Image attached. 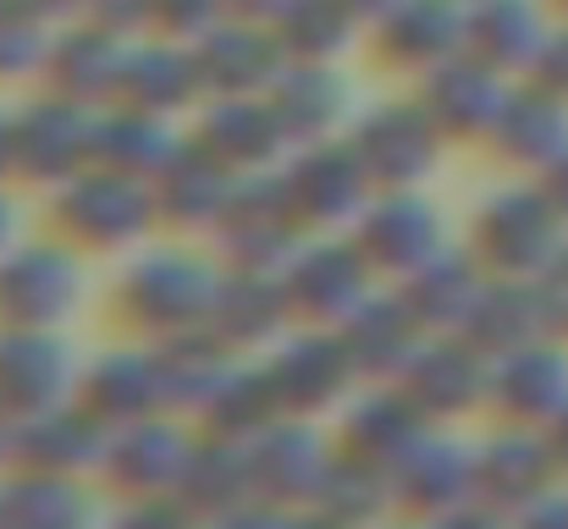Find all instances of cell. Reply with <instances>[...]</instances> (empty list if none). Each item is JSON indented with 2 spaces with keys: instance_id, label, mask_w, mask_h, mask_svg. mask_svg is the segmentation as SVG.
<instances>
[{
  "instance_id": "obj_52",
  "label": "cell",
  "mask_w": 568,
  "mask_h": 529,
  "mask_svg": "<svg viewBox=\"0 0 568 529\" xmlns=\"http://www.w3.org/2000/svg\"><path fill=\"white\" fill-rule=\"evenodd\" d=\"M11 226H17V215H11V204L0 199V254H6V243H11Z\"/></svg>"
},
{
  "instance_id": "obj_39",
  "label": "cell",
  "mask_w": 568,
  "mask_h": 529,
  "mask_svg": "<svg viewBox=\"0 0 568 529\" xmlns=\"http://www.w3.org/2000/svg\"><path fill=\"white\" fill-rule=\"evenodd\" d=\"M359 11L354 0H287V11L271 22L287 61H332L354 44L359 33Z\"/></svg>"
},
{
  "instance_id": "obj_20",
  "label": "cell",
  "mask_w": 568,
  "mask_h": 529,
  "mask_svg": "<svg viewBox=\"0 0 568 529\" xmlns=\"http://www.w3.org/2000/svg\"><path fill=\"white\" fill-rule=\"evenodd\" d=\"M237 176L221 155H210L199 139L178 144L172 161L150 176V193H155V215L166 226H221L226 204H232V187Z\"/></svg>"
},
{
  "instance_id": "obj_5",
  "label": "cell",
  "mask_w": 568,
  "mask_h": 529,
  "mask_svg": "<svg viewBox=\"0 0 568 529\" xmlns=\"http://www.w3.org/2000/svg\"><path fill=\"white\" fill-rule=\"evenodd\" d=\"M83 298V271L72 248L28 243L0 254V326L55 332Z\"/></svg>"
},
{
  "instance_id": "obj_36",
  "label": "cell",
  "mask_w": 568,
  "mask_h": 529,
  "mask_svg": "<svg viewBox=\"0 0 568 529\" xmlns=\"http://www.w3.org/2000/svg\"><path fill=\"white\" fill-rule=\"evenodd\" d=\"M547 44V22L536 11V0H475L469 6V55L491 61L497 72L530 67Z\"/></svg>"
},
{
  "instance_id": "obj_30",
  "label": "cell",
  "mask_w": 568,
  "mask_h": 529,
  "mask_svg": "<svg viewBox=\"0 0 568 529\" xmlns=\"http://www.w3.org/2000/svg\"><path fill=\"white\" fill-rule=\"evenodd\" d=\"M547 332H552V321H547V298H541V282L536 276H497V282H486L475 315L464 321V337L486 358L530 348Z\"/></svg>"
},
{
  "instance_id": "obj_45",
  "label": "cell",
  "mask_w": 568,
  "mask_h": 529,
  "mask_svg": "<svg viewBox=\"0 0 568 529\" xmlns=\"http://www.w3.org/2000/svg\"><path fill=\"white\" fill-rule=\"evenodd\" d=\"M83 6L94 11V22H105V28H116V33L150 22V0H83Z\"/></svg>"
},
{
  "instance_id": "obj_54",
  "label": "cell",
  "mask_w": 568,
  "mask_h": 529,
  "mask_svg": "<svg viewBox=\"0 0 568 529\" xmlns=\"http://www.w3.org/2000/svg\"><path fill=\"white\" fill-rule=\"evenodd\" d=\"M564 6H568V0H564Z\"/></svg>"
},
{
  "instance_id": "obj_37",
  "label": "cell",
  "mask_w": 568,
  "mask_h": 529,
  "mask_svg": "<svg viewBox=\"0 0 568 529\" xmlns=\"http://www.w3.org/2000/svg\"><path fill=\"white\" fill-rule=\"evenodd\" d=\"M199 94V72H193V50L189 44H139L128 50L122 61V83H116V100L122 105H139V111H178Z\"/></svg>"
},
{
  "instance_id": "obj_1",
  "label": "cell",
  "mask_w": 568,
  "mask_h": 529,
  "mask_svg": "<svg viewBox=\"0 0 568 529\" xmlns=\"http://www.w3.org/2000/svg\"><path fill=\"white\" fill-rule=\"evenodd\" d=\"M215 293H221V276L199 254L155 248V254H144L122 271L116 309L150 337H178V332H193V326H210Z\"/></svg>"
},
{
  "instance_id": "obj_41",
  "label": "cell",
  "mask_w": 568,
  "mask_h": 529,
  "mask_svg": "<svg viewBox=\"0 0 568 529\" xmlns=\"http://www.w3.org/2000/svg\"><path fill=\"white\" fill-rule=\"evenodd\" d=\"M0 508L17 525H72L89 513V497L78 475H50V469H22L17 480L0 486Z\"/></svg>"
},
{
  "instance_id": "obj_26",
  "label": "cell",
  "mask_w": 568,
  "mask_h": 529,
  "mask_svg": "<svg viewBox=\"0 0 568 529\" xmlns=\"http://www.w3.org/2000/svg\"><path fill=\"white\" fill-rule=\"evenodd\" d=\"M293 315V298L282 287V271H232L221 276L215 309H210V332L232 353L243 348H271L282 337Z\"/></svg>"
},
{
  "instance_id": "obj_8",
  "label": "cell",
  "mask_w": 568,
  "mask_h": 529,
  "mask_svg": "<svg viewBox=\"0 0 568 529\" xmlns=\"http://www.w3.org/2000/svg\"><path fill=\"white\" fill-rule=\"evenodd\" d=\"M354 161L376 187H414L442 155V128L430 122L425 105H376L354 122L348 133Z\"/></svg>"
},
{
  "instance_id": "obj_25",
  "label": "cell",
  "mask_w": 568,
  "mask_h": 529,
  "mask_svg": "<svg viewBox=\"0 0 568 529\" xmlns=\"http://www.w3.org/2000/svg\"><path fill=\"white\" fill-rule=\"evenodd\" d=\"M425 436H430V419L403 391H365V397L348 403L337 441H343V452H354V458L376 464L386 475H397L419 452Z\"/></svg>"
},
{
  "instance_id": "obj_9",
  "label": "cell",
  "mask_w": 568,
  "mask_h": 529,
  "mask_svg": "<svg viewBox=\"0 0 568 529\" xmlns=\"http://www.w3.org/2000/svg\"><path fill=\"white\" fill-rule=\"evenodd\" d=\"M354 243L371 260V271H386V276H408L436 248H447L436 204L419 199L414 187H381V199H371L354 221Z\"/></svg>"
},
{
  "instance_id": "obj_40",
  "label": "cell",
  "mask_w": 568,
  "mask_h": 529,
  "mask_svg": "<svg viewBox=\"0 0 568 529\" xmlns=\"http://www.w3.org/2000/svg\"><path fill=\"white\" fill-rule=\"evenodd\" d=\"M392 491H397V486H392L386 469L354 458V452H332V464H326V475H321L310 508H315L321 519H371V513H381V508L392 502Z\"/></svg>"
},
{
  "instance_id": "obj_19",
  "label": "cell",
  "mask_w": 568,
  "mask_h": 529,
  "mask_svg": "<svg viewBox=\"0 0 568 529\" xmlns=\"http://www.w3.org/2000/svg\"><path fill=\"white\" fill-rule=\"evenodd\" d=\"M558 447L547 436H536L530 425H514L503 436H491L480 452H475V486H480V502L486 508H530L552 491V475H558Z\"/></svg>"
},
{
  "instance_id": "obj_33",
  "label": "cell",
  "mask_w": 568,
  "mask_h": 529,
  "mask_svg": "<svg viewBox=\"0 0 568 529\" xmlns=\"http://www.w3.org/2000/svg\"><path fill=\"white\" fill-rule=\"evenodd\" d=\"M178 497H183L189 513H221V519H237L248 502H260L248 441H221V436L193 441V458H189V469H183Z\"/></svg>"
},
{
  "instance_id": "obj_11",
  "label": "cell",
  "mask_w": 568,
  "mask_h": 529,
  "mask_svg": "<svg viewBox=\"0 0 568 529\" xmlns=\"http://www.w3.org/2000/svg\"><path fill=\"white\" fill-rule=\"evenodd\" d=\"M89 111L44 94L39 105L11 116V176L22 182H67L89 166Z\"/></svg>"
},
{
  "instance_id": "obj_46",
  "label": "cell",
  "mask_w": 568,
  "mask_h": 529,
  "mask_svg": "<svg viewBox=\"0 0 568 529\" xmlns=\"http://www.w3.org/2000/svg\"><path fill=\"white\" fill-rule=\"evenodd\" d=\"M287 11V0H226V17H243V22H276Z\"/></svg>"
},
{
  "instance_id": "obj_17",
  "label": "cell",
  "mask_w": 568,
  "mask_h": 529,
  "mask_svg": "<svg viewBox=\"0 0 568 529\" xmlns=\"http://www.w3.org/2000/svg\"><path fill=\"white\" fill-rule=\"evenodd\" d=\"M508 94H514V89L503 83V72H497L491 61L458 50L453 61L430 67L419 105L430 111V122L442 128V139H480V133L497 128Z\"/></svg>"
},
{
  "instance_id": "obj_48",
  "label": "cell",
  "mask_w": 568,
  "mask_h": 529,
  "mask_svg": "<svg viewBox=\"0 0 568 529\" xmlns=\"http://www.w3.org/2000/svg\"><path fill=\"white\" fill-rule=\"evenodd\" d=\"M33 17H44V22H55V17H67V11H78L83 0H22Z\"/></svg>"
},
{
  "instance_id": "obj_49",
  "label": "cell",
  "mask_w": 568,
  "mask_h": 529,
  "mask_svg": "<svg viewBox=\"0 0 568 529\" xmlns=\"http://www.w3.org/2000/svg\"><path fill=\"white\" fill-rule=\"evenodd\" d=\"M17 458V419L0 408V464H11Z\"/></svg>"
},
{
  "instance_id": "obj_28",
  "label": "cell",
  "mask_w": 568,
  "mask_h": 529,
  "mask_svg": "<svg viewBox=\"0 0 568 529\" xmlns=\"http://www.w3.org/2000/svg\"><path fill=\"white\" fill-rule=\"evenodd\" d=\"M78 397L116 430V425H133L144 414H161L166 408V386H161V353L150 348H116L105 353L100 364H89L78 375Z\"/></svg>"
},
{
  "instance_id": "obj_18",
  "label": "cell",
  "mask_w": 568,
  "mask_h": 529,
  "mask_svg": "<svg viewBox=\"0 0 568 529\" xmlns=\"http://www.w3.org/2000/svg\"><path fill=\"white\" fill-rule=\"evenodd\" d=\"M111 447V425L89 403H55L44 414L17 419V464L50 469V475H83L100 469Z\"/></svg>"
},
{
  "instance_id": "obj_23",
  "label": "cell",
  "mask_w": 568,
  "mask_h": 529,
  "mask_svg": "<svg viewBox=\"0 0 568 529\" xmlns=\"http://www.w3.org/2000/svg\"><path fill=\"white\" fill-rule=\"evenodd\" d=\"M403 508L425 513V519H464L475 502H480V486H475V452L458 447V441H442V436H425L419 452L392 475Z\"/></svg>"
},
{
  "instance_id": "obj_44",
  "label": "cell",
  "mask_w": 568,
  "mask_h": 529,
  "mask_svg": "<svg viewBox=\"0 0 568 529\" xmlns=\"http://www.w3.org/2000/svg\"><path fill=\"white\" fill-rule=\"evenodd\" d=\"M530 72H536V83H541L547 94L568 100V33H547V44H541V55L530 61Z\"/></svg>"
},
{
  "instance_id": "obj_7",
  "label": "cell",
  "mask_w": 568,
  "mask_h": 529,
  "mask_svg": "<svg viewBox=\"0 0 568 529\" xmlns=\"http://www.w3.org/2000/svg\"><path fill=\"white\" fill-rule=\"evenodd\" d=\"M486 386H491V358L475 348L464 332H458V337L430 332V337L414 348V358L403 364V375H397V391H403L430 425L469 414V408L486 397Z\"/></svg>"
},
{
  "instance_id": "obj_13",
  "label": "cell",
  "mask_w": 568,
  "mask_h": 529,
  "mask_svg": "<svg viewBox=\"0 0 568 529\" xmlns=\"http://www.w3.org/2000/svg\"><path fill=\"white\" fill-rule=\"evenodd\" d=\"M193 458V441L161 414H144L133 425H116L111 430V447H105V480L128 497H178L183 486V469Z\"/></svg>"
},
{
  "instance_id": "obj_6",
  "label": "cell",
  "mask_w": 568,
  "mask_h": 529,
  "mask_svg": "<svg viewBox=\"0 0 568 529\" xmlns=\"http://www.w3.org/2000/svg\"><path fill=\"white\" fill-rule=\"evenodd\" d=\"M260 369H265V386H271L276 408L293 414V419H315V414L337 408L343 391L359 375L348 348H343V332L337 326L332 332H304L293 343H276Z\"/></svg>"
},
{
  "instance_id": "obj_16",
  "label": "cell",
  "mask_w": 568,
  "mask_h": 529,
  "mask_svg": "<svg viewBox=\"0 0 568 529\" xmlns=\"http://www.w3.org/2000/svg\"><path fill=\"white\" fill-rule=\"evenodd\" d=\"M72 386H78V364L67 343H55L50 332H28V326L0 332V408L11 419L67 403Z\"/></svg>"
},
{
  "instance_id": "obj_3",
  "label": "cell",
  "mask_w": 568,
  "mask_h": 529,
  "mask_svg": "<svg viewBox=\"0 0 568 529\" xmlns=\"http://www.w3.org/2000/svg\"><path fill=\"white\" fill-rule=\"evenodd\" d=\"M50 215L78 248H128L161 221L144 176H122L105 166H83L78 176H67Z\"/></svg>"
},
{
  "instance_id": "obj_38",
  "label": "cell",
  "mask_w": 568,
  "mask_h": 529,
  "mask_svg": "<svg viewBox=\"0 0 568 529\" xmlns=\"http://www.w3.org/2000/svg\"><path fill=\"white\" fill-rule=\"evenodd\" d=\"M271 419H282L271 386H265V369H226L215 380V391L199 403V425L204 436H221V441H254Z\"/></svg>"
},
{
  "instance_id": "obj_51",
  "label": "cell",
  "mask_w": 568,
  "mask_h": 529,
  "mask_svg": "<svg viewBox=\"0 0 568 529\" xmlns=\"http://www.w3.org/2000/svg\"><path fill=\"white\" fill-rule=\"evenodd\" d=\"M392 6H397V0H354V11H359V17H386Z\"/></svg>"
},
{
  "instance_id": "obj_4",
  "label": "cell",
  "mask_w": 568,
  "mask_h": 529,
  "mask_svg": "<svg viewBox=\"0 0 568 529\" xmlns=\"http://www.w3.org/2000/svg\"><path fill=\"white\" fill-rule=\"evenodd\" d=\"M215 232L232 271H287V260L298 254V215L287 199V176L243 172Z\"/></svg>"
},
{
  "instance_id": "obj_15",
  "label": "cell",
  "mask_w": 568,
  "mask_h": 529,
  "mask_svg": "<svg viewBox=\"0 0 568 529\" xmlns=\"http://www.w3.org/2000/svg\"><path fill=\"white\" fill-rule=\"evenodd\" d=\"M282 176H287L298 226H348V221H359V210L371 204V187H376L348 144H310Z\"/></svg>"
},
{
  "instance_id": "obj_42",
  "label": "cell",
  "mask_w": 568,
  "mask_h": 529,
  "mask_svg": "<svg viewBox=\"0 0 568 529\" xmlns=\"http://www.w3.org/2000/svg\"><path fill=\"white\" fill-rule=\"evenodd\" d=\"M44 17H33L22 0H0V78L44 67Z\"/></svg>"
},
{
  "instance_id": "obj_43",
  "label": "cell",
  "mask_w": 568,
  "mask_h": 529,
  "mask_svg": "<svg viewBox=\"0 0 568 529\" xmlns=\"http://www.w3.org/2000/svg\"><path fill=\"white\" fill-rule=\"evenodd\" d=\"M221 17H226V0H150V22L166 39H189V44L199 33H210Z\"/></svg>"
},
{
  "instance_id": "obj_50",
  "label": "cell",
  "mask_w": 568,
  "mask_h": 529,
  "mask_svg": "<svg viewBox=\"0 0 568 529\" xmlns=\"http://www.w3.org/2000/svg\"><path fill=\"white\" fill-rule=\"evenodd\" d=\"M11 172V116L0 111V176Z\"/></svg>"
},
{
  "instance_id": "obj_47",
  "label": "cell",
  "mask_w": 568,
  "mask_h": 529,
  "mask_svg": "<svg viewBox=\"0 0 568 529\" xmlns=\"http://www.w3.org/2000/svg\"><path fill=\"white\" fill-rule=\"evenodd\" d=\"M547 199H552V204L568 215V150L552 161V166H547Z\"/></svg>"
},
{
  "instance_id": "obj_10",
  "label": "cell",
  "mask_w": 568,
  "mask_h": 529,
  "mask_svg": "<svg viewBox=\"0 0 568 529\" xmlns=\"http://www.w3.org/2000/svg\"><path fill=\"white\" fill-rule=\"evenodd\" d=\"M189 50L193 72H199V94H265L276 83V72L287 67L276 28L243 22V17H221Z\"/></svg>"
},
{
  "instance_id": "obj_53",
  "label": "cell",
  "mask_w": 568,
  "mask_h": 529,
  "mask_svg": "<svg viewBox=\"0 0 568 529\" xmlns=\"http://www.w3.org/2000/svg\"><path fill=\"white\" fill-rule=\"evenodd\" d=\"M552 425H558V436H552V447H558V458H564V464H568V408H564V414H558V419H552Z\"/></svg>"
},
{
  "instance_id": "obj_34",
  "label": "cell",
  "mask_w": 568,
  "mask_h": 529,
  "mask_svg": "<svg viewBox=\"0 0 568 529\" xmlns=\"http://www.w3.org/2000/svg\"><path fill=\"white\" fill-rule=\"evenodd\" d=\"M172 150L178 144L166 139V128H161L155 111H139V105H122L116 100V111H105V116L89 122V166H105V172L144 176L150 182L172 161Z\"/></svg>"
},
{
  "instance_id": "obj_12",
  "label": "cell",
  "mask_w": 568,
  "mask_h": 529,
  "mask_svg": "<svg viewBox=\"0 0 568 529\" xmlns=\"http://www.w3.org/2000/svg\"><path fill=\"white\" fill-rule=\"evenodd\" d=\"M282 287L293 298V315L315 326H343L371 298V260L359 254V243H315L287 260Z\"/></svg>"
},
{
  "instance_id": "obj_32",
  "label": "cell",
  "mask_w": 568,
  "mask_h": 529,
  "mask_svg": "<svg viewBox=\"0 0 568 529\" xmlns=\"http://www.w3.org/2000/svg\"><path fill=\"white\" fill-rule=\"evenodd\" d=\"M337 332H343V348L354 358V369L376 375V380H397L403 364L414 358V348L425 343V332H419L414 309L403 304V293L397 298H365Z\"/></svg>"
},
{
  "instance_id": "obj_27",
  "label": "cell",
  "mask_w": 568,
  "mask_h": 529,
  "mask_svg": "<svg viewBox=\"0 0 568 529\" xmlns=\"http://www.w3.org/2000/svg\"><path fill=\"white\" fill-rule=\"evenodd\" d=\"M486 397L514 419V425H541L568 408V358L547 343L514 348L491 358V386Z\"/></svg>"
},
{
  "instance_id": "obj_21",
  "label": "cell",
  "mask_w": 568,
  "mask_h": 529,
  "mask_svg": "<svg viewBox=\"0 0 568 529\" xmlns=\"http://www.w3.org/2000/svg\"><path fill=\"white\" fill-rule=\"evenodd\" d=\"M199 144L210 155H221L232 172H271L293 139H287L271 94H215V105L199 122Z\"/></svg>"
},
{
  "instance_id": "obj_22",
  "label": "cell",
  "mask_w": 568,
  "mask_h": 529,
  "mask_svg": "<svg viewBox=\"0 0 568 529\" xmlns=\"http://www.w3.org/2000/svg\"><path fill=\"white\" fill-rule=\"evenodd\" d=\"M122 61H128V44H116V28L83 22V28H67L61 39H50L39 72H44L50 94H61V100L89 111L94 100H116Z\"/></svg>"
},
{
  "instance_id": "obj_35",
  "label": "cell",
  "mask_w": 568,
  "mask_h": 529,
  "mask_svg": "<svg viewBox=\"0 0 568 529\" xmlns=\"http://www.w3.org/2000/svg\"><path fill=\"white\" fill-rule=\"evenodd\" d=\"M491 144L519 161V166H552L568 150V111L558 94H547L541 83L525 89V94H508L497 128H491Z\"/></svg>"
},
{
  "instance_id": "obj_24",
  "label": "cell",
  "mask_w": 568,
  "mask_h": 529,
  "mask_svg": "<svg viewBox=\"0 0 568 529\" xmlns=\"http://www.w3.org/2000/svg\"><path fill=\"white\" fill-rule=\"evenodd\" d=\"M381 22V55L392 67H442L469 44V6L464 0H397Z\"/></svg>"
},
{
  "instance_id": "obj_14",
  "label": "cell",
  "mask_w": 568,
  "mask_h": 529,
  "mask_svg": "<svg viewBox=\"0 0 568 529\" xmlns=\"http://www.w3.org/2000/svg\"><path fill=\"white\" fill-rule=\"evenodd\" d=\"M248 464H254V491L260 502L271 508H310L326 464H332V447L310 430V419H271L254 441H248Z\"/></svg>"
},
{
  "instance_id": "obj_29",
  "label": "cell",
  "mask_w": 568,
  "mask_h": 529,
  "mask_svg": "<svg viewBox=\"0 0 568 529\" xmlns=\"http://www.w3.org/2000/svg\"><path fill=\"white\" fill-rule=\"evenodd\" d=\"M475 265H480L475 248L469 254L464 248H436L419 271L403 276V304L414 309V321H419L425 337L430 332H464V321L475 315V304L486 293V282H480Z\"/></svg>"
},
{
  "instance_id": "obj_2",
  "label": "cell",
  "mask_w": 568,
  "mask_h": 529,
  "mask_svg": "<svg viewBox=\"0 0 568 529\" xmlns=\"http://www.w3.org/2000/svg\"><path fill=\"white\" fill-rule=\"evenodd\" d=\"M469 248L497 276H541L564 254V210L547 187H508L480 204Z\"/></svg>"
},
{
  "instance_id": "obj_31",
  "label": "cell",
  "mask_w": 568,
  "mask_h": 529,
  "mask_svg": "<svg viewBox=\"0 0 568 529\" xmlns=\"http://www.w3.org/2000/svg\"><path fill=\"white\" fill-rule=\"evenodd\" d=\"M265 94L293 144H321L348 116V83L326 61H287Z\"/></svg>"
}]
</instances>
